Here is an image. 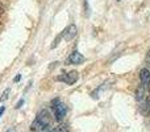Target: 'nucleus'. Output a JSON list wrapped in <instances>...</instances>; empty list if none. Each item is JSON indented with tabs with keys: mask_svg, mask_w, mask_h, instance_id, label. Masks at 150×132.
Wrapping results in <instances>:
<instances>
[{
	"mask_svg": "<svg viewBox=\"0 0 150 132\" xmlns=\"http://www.w3.org/2000/svg\"><path fill=\"white\" fill-rule=\"evenodd\" d=\"M50 122H52V118H50V112L47 110H41V111L37 114L36 119L33 120L30 126V130L32 131H36V132H41V131H46L49 130L50 127Z\"/></svg>",
	"mask_w": 150,
	"mask_h": 132,
	"instance_id": "obj_1",
	"label": "nucleus"
},
{
	"mask_svg": "<svg viewBox=\"0 0 150 132\" xmlns=\"http://www.w3.org/2000/svg\"><path fill=\"white\" fill-rule=\"evenodd\" d=\"M52 108L54 110L55 120H57V122H62L63 118L66 116V111H67L66 106L57 98V99H54V101L52 102Z\"/></svg>",
	"mask_w": 150,
	"mask_h": 132,
	"instance_id": "obj_2",
	"label": "nucleus"
},
{
	"mask_svg": "<svg viewBox=\"0 0 150 132\" xmlns=\"http://www.w3.org/2000/svg\"><path fill=\"white\" fill-rule=\"evenodd\" d=\"M78 78H79L78 71L73 70V71H70V73H66V74H62V75H59V77H57V81L65 82V83H67V85H74L78 81Z\"/></svg>",
	"mask_w": 150,
	"mask_h": 132,
	"instance_id": "obj_3",
	"label": "nucleus"
},
{
	"mask_svg": "<svg viewBox=\"0 0 150 132\" xmlns=\"http://www.w3.org/2000/svg\"><path fill=\"white\" fill-rule=\"evenodd\" d=\"M78 33V28L76 25H74V24H71V25H69L67 28L63 31V39L66 40V41H71V40L74 39L75 36H76Z\"/></svg>",
	"mask_w": 150,
	"mask_h": 132,
	"instance_id": "obj_4",
	"label": "nucleus"
},
{
	"mask_svg": "<svg viewBox=\"0 0 150 132\" xmlns=\"http://www.w3.org/2000/svg\"><path fill=\"white\" fill-rule=\"evenodd\" d=\"M84 62V57H83L82 53H79L78 50L73 52L69 56V64H73V65H80V64Z\"/></svg>",
	"mask_w": 150,
	"mask_h": 132,
	"instance_id": "obj_5",
	"label": "nucleus"
},
{
	"mask_svg": "<svg viewBox=\"0 0 150 132\" xmlns=\"http://www.w3.org/2000/svg\"><path fill=\"white\" fill-rule=\"evenodd\" d=\"M140 79H141V85H144L146 87V86L150 83V71L149 69H142L140 71Z\"/></svg>",
	"mask_w": 150,
	"mask_h": 132,
	"instance_id": "obj_6",
	"label": "nucleus"
},
{
	"mask_svg": "<svg viewBox=\"0 0 150 132\" xmlns=\"http://www.w3.org/2000/svg\"><path fill=\"white\" fill-rule=\"evenodd\" d=\"M145 86L144 85H140L137 88H136V93H134V96H136V101L141 102L144 98H145Z\"/></svg>",
	"mask_w": 150,
	"mask_h": 132,
	"instance_id": "obj_7",
	"label": "nucleus"
},
{
	"mask_svg": "<svg viewBox=\"0 0 150 132\" xmlns=\"http://www.w3.org/2000/svg\"><path fill=\"white\" fill-rule=\"evenodd\" d=\"M45 132H67V127L66 126H58V127H54V128H52V130H46Z\"/></svg>",
	"mask_w": 150,
	"mask_h": 132,
	"instance_id": "obj_8",
	"label": "nucleus"
},
{
	"mask_svg": "<svg viewBox=\"0 0 150 132\" xmlns=\"http://www.w3.org/2000/svg\"><path fill=\"white\" fill-rule=\"evenodd\" d=\"M9 91H11L9 88H7V90H5L4 93H3V95L0 96V101H5V99L8 98V94H9Z\"/></svg>",
	"mask_w": 150,
	"mask_h": 132,
	"instance_id": "obj_9",
	"label": "nucleus"
},
{
	"mask_svg": "<svg viewBox=\"0 0 150 132\" xmlns=\"http://www.w3.org/2000/svg\"><path fill=\"white\" fill-rule=\"evenodd\" d=\"M23 103H24V99H20V101L17 102V104H16L15 107H16V108H20V107L23 106Z\"/></svg>",
	"mask_w": 150,
	"mask_h": 132,
	"instance_id": "obj_10",
	"label": "nucleus"
},
{
	"mask_svg": "<svg viewBox=\"0 0 150 132\" xmlns=\"http://www.w3.org/2000/svg\"><path fill=\"white\" fill-rule=\"evenodd\" d=\"M145 61H146V64H148V65H150V52L148 53V56H146Z\"/></svg>",
	"mask_w": 150,
	"mask_h": 132,
	"instance_id": "obj_11",
	"label": "nucleus"
},
{
	"mask_svg": "<svg viewBox=\"0 0 150 132\" xmlns=\"http://www.w3.org/2000/svg\"><path fill=\"white\" fill-rule=\"evenodd\" d=\"M84 8H86V13L88 15V3H87V0H84Z\"/></svg>",
	"mask_w": 150,
	"mask_h": 132,
	"instance_id": "obj_12",
	"label": "nucleus"
},
{
	"mask_svg": "<svg viewBox=\"0 0 150 132\" xmlns=\"http://www.w3.org/2000/svg\"><path fill=\"white\" fill-rule=\"evenodd\" d=\"M4 111H5V108L4 107H1V108H0V118H1V115L4 114Z\"/></svg>",
	"mask_w": 150,
	"mask_h": 132,
	"instance_id": "obj_13",
	"label": "nucleus"
},
{
	"mask_svg": "<svg viewBox=\"0 0 150 132\" xmlns=\"http://www.w3.org/2000/svg\"><path fill=\"white\" fill-rule=\"evenodd\" d=\"M20 78H21V75H20V74H18V75H17V77H16V78H15V81H16V82H18V81H20Z\"/></svg>",
	"mask_w": 150,
	"mask_h": 132,
	"instance_id": "obj_14",
	"label": "nucleus"
},
{
	"mask_svg": "<svg viewBox=\"0 0 150 132\" xmlns=\"http://www.w3.org/2000/svg\"><path fill=\"white\" fill-rule=\"evenodd\" d=\"M8 132H12V131H8Z\"/></svg>",
	"mask_w": 150,
	"mask_h": 132,
	"instance_id": "obj_15",
	"label": "nucleus"
},
{
	"mask_svg": "<svg viewBox=\"0 0 150 132\" xmlns=\"http://www.w3.org/2000/svg\"><path fill=\"white\" fill-rule=\"evenodd\" d=\"M117 1H120V0H117Z\"/></svg>",
	"mask_w": 150,
	"mask_h": 132,
	"instance_id": "obj_16",
	"label": "nucleus"
}]
</instances>
